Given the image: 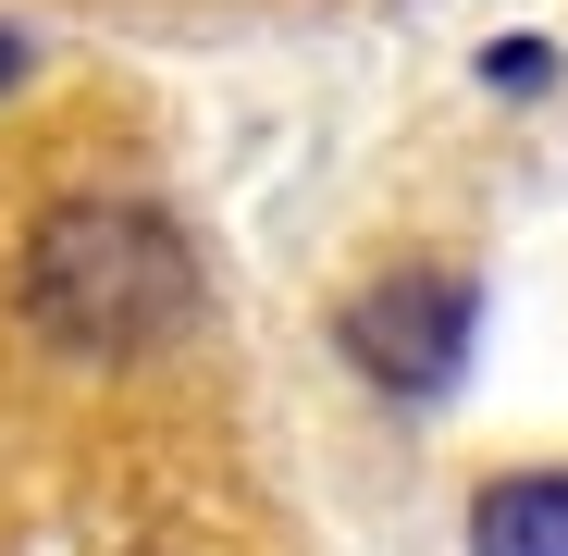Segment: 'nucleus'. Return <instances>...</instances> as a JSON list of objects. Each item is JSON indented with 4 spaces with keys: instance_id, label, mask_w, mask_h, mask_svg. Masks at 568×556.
Masks as SVG:
<instances>
[{
    "instance_id": "obj_1",
    "label": "nucleus",
    "mask_w": 568,
    "mask_h": 556,
    "mask_svg": "<svg viewBox=\"0 0 568 556\" xmlns=\"http://www.w3.org/2000/svg\"><path fill=\"white\" fill-rule=\"evenodd\" d=\"M26 322L74 358H136L199 322V247L149 199H62L26 247Z\"/></svg>"
},
{
    "instance_id": "obj_2",
    "label": "nucleus",
    "mask_w": 568,
    "mask_h": 556,
    "mask_svg": "<svg viewBox=\"0 0 568 556\" xmlns=\"http://www.w3.org/2000/svg\"><path fill=\"white\" fill-rule=\"evenodd\" d=\"M334 334H346V358L384 396H445L457 358H469V285H457V272H384V285L346 297Z\"/></svg>"
},
{
    "instance_id": "obj_3",
    "label": "nucleus",
    "mask_w": 568,
    "mask_h": 556,
    "mask_svg": "<svg viewBox=\"0 0 568 556\" xmlns=\"http://www.w3.org/2000/svg\"><path fill=\"white\" fill-rule=\"evenodd\" d=\"M469 556H568V471H507L469 507Z\"/></svg>"
},
{
    "instance_id": "obj_4",
    "label": "nucleus",
    "mask_w": 568,
    "mask_h": 556,
    "mask_svg": "<svg viewBox=\"0 0 568 556\" xmlns=\"http://www.w3.org/2000/svg\"><path fill=\"white\" fill-rule=\"evenodd\" d=\"M483 74H495V87H544V74H556V62H544V50H531V38H507V50H495V62H483Z\"/></svg>"
},
{
    "instance_id": "obj_5",
    "label": "nucleus",
    "mask_w": 568,
    "mask_h": 556,
    "mask_svg": "<svg viewBox=\"0 0 568 556\" xmlns=\"http://www.w3.org/2000/svg\"><path fill=\"white\" fill-rule=\"evenodd\" d=\"M26 62H38V50H26L13 26H0V87H26Z\"/></svg>"
}]
</instances>
